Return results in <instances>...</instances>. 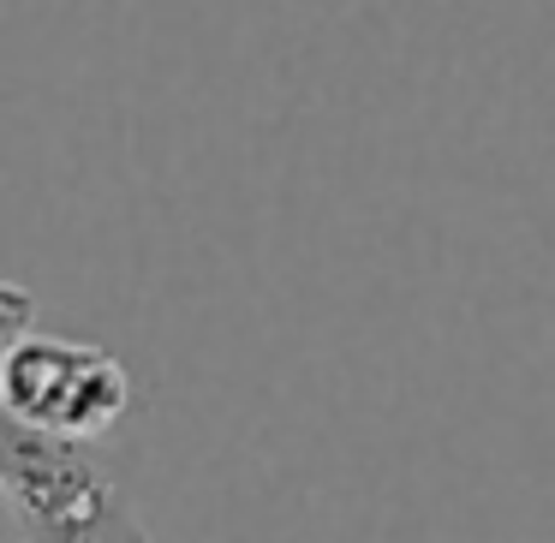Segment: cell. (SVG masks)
Listing matches in <instances>:
<instances>
[{"label":"cell","mask_w":555,"mask_h":543,"mask_svg":"<svg viewBox=\"0 0 555 543\" xmlns=\"http://www.w3.org/2000/svg\"><path fill=\"white\" fill-rule=\"evenodd\" d=\"M0 406L13 424L96 448L132 412V371L108 347L30 328V293L0 287Z\"/></svg>","instance_id":"cell-1"},{"label":"cell","mask_w":555,"mask_h":543,"mask_svg":"<svg viewBox=\"0 0 555 543\" xmlns=\"http://www.w3.org/2000/svg\"><path fill=\"white\" fill-rule=\"evenodd\" d=\"M0 495L18 543H156L90 442L0 418Z\"/></svg>","instance_id":"cell-2"}]
</instances>
